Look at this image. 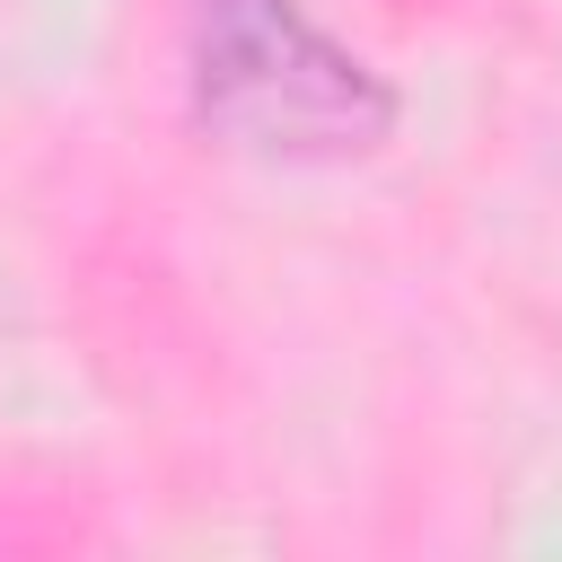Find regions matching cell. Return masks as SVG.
Returning <instances> with one entry per match:
<instances>
[{
	"mask_svg": "<svg viewBox=\"0 0 562 562\" xmlns=\"http://www.w3.org/2000/svg\"><path fill=\"white\" fill-rule=\"evenodd\" d=\"M202 114L246 149H369L386 88L334 53L290 0H193Z\"/></svg>",
	"mask_w": 562,
	"mask_h": 562,
	"instance_id": "obj_1",
	"label": "cell"
}]
</instances>
